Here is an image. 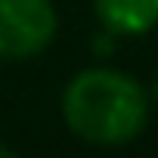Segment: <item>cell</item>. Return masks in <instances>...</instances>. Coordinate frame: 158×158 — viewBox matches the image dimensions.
Here are the masks:
<instances>
[{"instance_id":"cell-1","label":"cell","mask_w":158,"mask_h":158,"mask_svg":"<svg viewBox=\"0 0 158 158\" xmlns=\"http://www.w3.org/2000/svg\"><path fill=\"white\" fill-rule=\"evenodd\" d=\"M63 119L81 141L127 144L148 123V91L123 70H81L63 91Z\"/></svg>"},{"instance_id":"cell-2","label":"cell","mask_w":158,"mask_h":158,"mask_svg":"<svg viewBox=\"0 0 158 158\" xmlns=\"http://www.w3.org/2000/svg\"><path fill=\"white\" fill-rule=\"evenodd\" d=\"M56 35V11L49 0H0V56L25 60L42 53Z\"/></svg>"},{"instance_id":"cell-3","label":"cell","mask_w":158,"mask_h":158,"mask_svg":"<svg viewBox=\"0 0 158 158\" xmlns=\"http://www.w3.org/2000/svg\"><path fill=\"white\" fill-rule=\"evenodd\" d=\"M95 14L116 35H141L158 25V0H95Z\"/></svg>"},{"instance_id":"cell-4","label":"cell","mask_w":158,"mask_h":158,"mask_svg":"<svg viewBox=\"0 0 158 158\" xmlns=\"http://www.w3.org/2000/svg\"><path fill=\"white\" fill-rule=\"evenodd\" d=\"M155 98H158V77H155Z\"/></svg>"},{"instance_id":"cell-5","label":"cell","mask_w":158,"mask_h":158,"mask_svg":"<svg viewBox=\"0 0 158 158\" xmlns=\"http://www.w3.org/2000/svg\"><path fill=\"white\" fill-rule=\"evenodd\" d=\"M0 155H11V151H7V148H0Z\"/></svg>"}]
</instances>
